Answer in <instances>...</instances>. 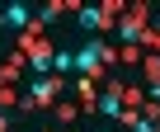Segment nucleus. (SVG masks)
Segmentation results:
<instances>
[{"label": "nucleus", "instance_id": "nucleus-1", "mask_svg": "<svg viewBox=\"0 0 160 132\" xmlns=\"http://www.w3.org/2000/svg\"><path fill=\"white\" fill-rule=\"evenodd\" d=\"M108 57H113V52H108V43H99V38H94L85 52H75V57H71V71H80V76H99V66H104Z\"/></svg>", "mask_w": 160, "mask_h": 132}, {"label": "nucleus", "instance_id": "nucleus-2", "mask_svg": "<svg viewBox=\"0 0 160 132\" xmlns=\"http://www.w3.org/2000/svg\"><path fill=\"white\" fill-rule=\"evenodd\" d=\"M52 99H57V80H47V76H42V80L28 90V109H38V104H52Z\"/></svg>", "mask_w": 160, "mask_h": 132}, {"label": "nucleus", "instance_id": "nucleus-3", "mask_svg": "<svg viewBox=\"0 0 160 132\" xmlns=\"http://www.w3.org/2000/svg\"><path fill=\"white\" fill-rule=\"evenodd\" d=\"M5 24L10 28H28V5H5Z\"/></svg>", "mask_w": 160, "mask_h": 132}, {"label": "nucleus", "instance_id": "nucleus-4", "mask_svg": "<svg viewBox=\"0 0 160 132\" xmlns=\"http://www.w3.org/2000/svg\"><path fill=\"white\" fill-rule=\"evenodd\" d=\"M80 19H85V28H104L108 14H104V10H80Z\"/></svg>", "mask_w": 160, "mask_h": 132}]
</instances>
